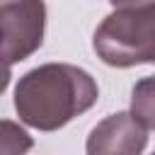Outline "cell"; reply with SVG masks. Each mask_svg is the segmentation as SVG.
Returning <instances> with one entry per match:
<instances>
[{
    "label": "cell",
    "instance_id": "6da1fadb",
    "mask_svg": "<svg viewBox=\"0 0 155 155\" xmlns=\"http://www.w3.org/2000/svg\"><path fill=\"white\" fill-rule=\"evenodd\" d=\"M94 78L70 63H44L24 73L15 87V109L22 124L58 131L97 104Z\"/></svg>",
    "mask_w": 155,
    "mask_h": 155
},
{
    "label": "cell",
    "instance_id": "7a4b0ae2",
    "mask_svg": "<svg viewBox=\"0 0 155 155\" xmlns=\"http://www.w3.org/2000/svg\"><path fill=\"white\" fill-rule=\"evenodd\" d=\"M97 58L111 68L155 65V5L109 12L92 36Z\"/></svg>",
    "mask_w": 155,
    "mask_h": 155
},
{
    "label": "cell",
    "instance_id": "3957f363",
    "mask_svg": "<svg viewBox=\"0 0 155 155\" xmlns=\"http://www.w3.org/2000/svg\"><path fill=\"white\" fill-rule=\"evenodd\" d=\"M46 31L44 0H0V58L19 63L36 53Z\"/></svg>",
    "mask_w": 155,
    "mask_h": 155
},
{
    "label": "cell",
    "instance_id": "277c9868",
    "mask_svg": "<svg viewBox=\"0 0 155 155\" xmlns=\"http://www.w3.org/2000/svg\"><path fill=\"white\" fill-rule=\"evenodd\" d=\"M148 145V131L128 114L116 111L102 119L87 136V155H143Z\"/></svg>",
    "mask_w": 155,
    "mask_h": 155
},
{
    "label": "cell",
    "instance_id": "5b68a950",
    "mask_svg": "<svg viewBox=\"0 0 155 155\" xmlns=\"http://www.w3.org/2000/svg\"><path fill=\"white\" fill-rule=\"evenodd\" d=\"M145 131H155V75L140 78L131 90V111Z\"/></svg>",
    "mask_w": 155,
    "mask_h": 155
},
{
    "label": "cell",
    "instance_id": "8992f818",
    "mask_svg": "<svg viewBox=\"0 0 155 155\" xmlns=\"http://www.w3.org/2000/svg\"><path fill=\"white\" fill-rule=\"evenodd\" d=\"M34 145V138L17 121L0 119V155H27Z\"/></svg>",
    "mask_w": 155,
    "mask_h": 155
},
{
    "label": "cell",
    "instance_id": "52a82bcc",
    "mask_svg": "<svg viewBox=\"0 0 155 155\" xmlns=\"http://www.w3.org/2000/svg\"><path fill=\"white\" fill-rule=\"evenodd\" d=\"M114 5V10L119 7H148V5H155V0H109Z\"/></svg>",
    "mask_w": 155,
    "mask_h": 155
},
{
    "label": "cell",
    "instance_id": "ba28073f",
    "mask_svg": "<svg viewBox=\"0 0 155 155\" xmlns=\"http://www.w3.org/2000/svg\"><path fill=\"white\" fill-rule=\"evenodd\" d=\"M10 78H12V70H10V63L0 58V94H2L5 90H7V85H10Z\"/></svg>",
    "mask_w": 155,
    "mask_h": 155
},
{
    "label": "cell",
    "instance_id": "9c48e42d",
    "mask_svg": "<svg viewBox=\"0 0 155 155\" xmlns=\"http://www.w3.org/2000/svg\"><path fill=\"white\" fill-rule=\"evenodd\" d=\"M153 155H155V153H153Z\"/></svg>",
    "mask_w": 155,
    "mask_h": 155
}]
</instances>
